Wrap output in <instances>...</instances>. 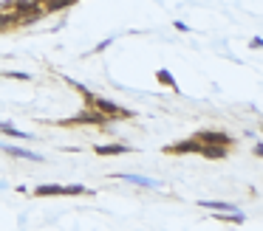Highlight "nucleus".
Wrapping results in <instances>:
<instances>
[{
    "instance_id": "f257e3e1",
    "label": "nucleus",
    "mask_w": 263,
    "mask_h": 231,
    "mask_svg": "<svg viewBox=\"0 0 263 231\" xmlns=\"http://www.w3.org/2000/svg\"><path fill=\"white\" fill-rule=\"evenodd\" d=\"M88 101H91L93 110L105 113V116H108L110 121H114V118H127V116H130V110H122V107H116L114 101L102 99V96H91V93H88Z\"/></svg>"
},
{
    "instance_id": "f03ea898",
    "label": "nucleus",
    "mask_w": 263,
    "mask_h": 231,
    "mask_svg": "<svg viewBox=\"0 0 263 231\" xmlns=\"http://www.w3.org/2000/svg\"><path fill=\"white\" fill-rule=\"evenodd\" d=\"M195 141H201V144H223V146H229L232 141H229V135L227 133H221V130H204V133H198L195 135Z\"/></svg>"
},
{
    "instance_id": "7ed1b4c3",
    "label": "nucleus",
    "mask_w": 263,
    "mask_h": 231,
    "mask_svg": "<svg viewBox=\"0 0 263 231\" xmlns=\"http://www.w3.org/2000/svg\"><path fill=\"white\" fill-rule=\"evenodd\" d=\"M82 186H40L34 189V195H82Z\"/></svg>"
},
{
    "instance_id": "20e7f679",
    "label": "nucleus",
    "mask_w": 263,
    "mask_h": 231,
    "mask_svg": "<svg viewBox=\"0 0 263 231\" xmlns=\"http://www.w3.org/2000/svg\"><path fill=\"white\" fill-rule=\"evenodd\" d=\"M198 152L204 158H227V146L223 144H201L198 141Z\"/></svg>"
},
{
    "instance_id": "39448f33",
    "label": "nucleus",
    "mask_w": 263,
    "mask_h": 231,
    "mask_svg": "<svg viewBox=\"0 0 263 231\" xmlns=\"http://www.w3.org/2000/svg\"><path fill=\"white\" fill-rule=\"evenodd\" d=\"M122 152H127L122 144H105V146L99 144L97 146V155H122Z\"/></svg>"
},
{
    "instance_id": "423d86ee",
    "label": "nucleus",
    "mask_w": 263,
    "mask_h": 231,
    "mask_svg": "<svg viewBox=\"0 0 263 231\" xmlns=\"http://www.w3.org/2000/svg\"><path fill=\"white\" fill-rule=\"evenodd\" d=\"M0 133H3V135H12V138H31L29 133H23V130L12 127V124H6V121H0Z\"/></svg>"
},
{
    "instance_id": "0eeeda50",
    "label": "nucleus",
    "mask_w": 263,
    "mask_h": 231,
    "mask_svg": "<svg viewBox=\"0 0 263 231\" xmlns=\"http://www.w3.org/2000/svg\"><path fill=\"white\" fill-rule=\"evenodd\" d=\"M125 180H130V183H136V186H147V189H153V186H159L156 180H150V178H136V175H122Z\"/></svg>"
},
{
    "instance_id": "6e6552de",
    "label": "nucleus",
    "mask_w": 263,
    "mask_h": 231,
    "mask_svg": "<svg viewBox=\"0 0 263 231\" xmlns=\"http://www.w3.org/2000/svg\"><path fill=\"white\" fill-rule=\"evenodd\" d=\"M201 206H206V208H218V212H232V206H227V203H215V200H201Z\"/></svg>"
},
{
    "instance_id": "1a4fd4ad",
    "label": "nucleus",
    "mask_w": 263,
    "mask_h": 231,
    "mask_svg": "<svg viewBox=\"0 0 263 231\" xmlns=\"http://www.w3.org/2000/svg\"><path fill=\"white\" fill-rule=\"evenodd\" d=\"M12 23H17V20H14V11H12V14H3V11H0V28L12 26Z\"/></svg>"
},
{
    "instance_id": "9d476101",
    "label": "nucleus",
    "mask_w": 263,
    "mask_h": 231,
    "mask_svg": "<svg viewBox=\"0 0 263 231\" xmlns=\"http://www.w3.org/2000/svg\"><path fill=\"white\" fill-rule=\"evenodd\" d=\"M159 79H161V82H164V85H170V88H176V79H173V76H170V73H167V71H159Z\"/></svg>"
},
{
    "instance_id": "9b49d317",
    "label": "nucleus",
    "mask_w": 263,
    "mask_h": 231,
    "mask_svg": "<svg viewBox=\"0 0 263 231\" xmlns=\"http://www.w3.org/2000/svg\"><path fill=\"white\" fill-rule=\"evenodd\" d=\"M6 76H12V79H23V82H31V73H20V71H9Z\"/></svg>"
},
{
    "instance_id": "f8f14e48",
    "label": "nucleus",
    "mask_w": 263,
    "mask_h": 231,
    "mask_svg": "<svg viewBox=\"0 0 263 231\" xmlns=\"http://www.w3.org/2000/svg\"><path fill=\"white\" fill-rule=\"evenodd\" d=\"M71 3H74V0H68V6H71Z\"/></svg>"
}]
</instances>
